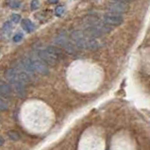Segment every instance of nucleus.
<instances>
[{"instance_id": "3", "label": "nucleus", "mask_w": 150, "mask_h": 150, "mask_svg": "<svg viewBox=\"0 0 150 150\" xmlns=\"http://www.w3.org/2000/svg\"><path fill=\"white\" fill-rule=\"evenodd\" d=\"M20 62L25 68V70L28 71L32 75L39 74V75L45 76V75H48V73H49L48 66L42 61H41L38 57L37 58H34V57L24 58Z\"/></svg>"}, {"instance_id": "6", "label": "nucleus", "mask_w": 150, "mask_h": 150, "mask_svg": "<svg viewBox=\"0 0 150 150\" xmlns=\"http://www.w3.org/2000/svg\"><path fill=\"white\" fill-rule=\"evenodd\" d=\"M107 8L108 11L111 13H115V14H120L125 13V12L127 11L128 7L126 3L124 2H119V1H113L108 4L107 6Z\"/></svg>"}, {"instance_id": "17", "label": "nucleus", "mask_w": 150, "mask_h": 150, "mask_svg": "<svg viewBox=\"0 0 150 150\" xmlns=\"http://www.w3.org/2000/svg\"><path fill=\"white\" fill-rule=\"evenodd\" d=\"M59 0H48V2L50 4H56V3H58Z\"/></svg>"}, {"instance_id": "8", "label": "nucleus", "mask_w": 150, "mask_h": 150, "mask_svg": "<svg viewBox=\"0 0 150 150\" xmlns=\"http://www.w3.org/2000/svg\"><path fill=\"white\" fill-rule=\"evenodd\" d=\"M12 93V90L8 84L0 83V96H3L6 99H8Z\"/></svg>"}, {"instance_id": "12", "label": "nucleus", "mask_w": 150, "mask_h": 150, "mask_svg": "<svg viewBox=\"0 0 150 150\" xmlns=\"http://www.w3.org/2000/svg\"><path fill=\"white\" fill-rule=\"evenodd\" d=\"M63 12H64V8H63V6H58L57 8H56L55 14L57 15V16L61 17L63 14Z\"/></svg>"}, {"instance_id": "9", "label": "nucleus", "mask_w": 150, "mask_h": 150, "mask_svg": "<svg viewBox=\"0 0 150 150\" xmlns=\"http://www.w3.org/2000/svg\"><path fill=\"white\" fill-rule=\"evenodd\" d=\"M21 25H22L24 30L27 31L28 33H31L35 29V25H34V24L29 19H24L21 22Z\"/></svg>"}, {"instance_id": "5", "label": "nucleus", "mask_w": 150, "mask_h": 150, "mask_svg": "<svg viewBox=\"0 0 150 150\" xmlns=\"http://www.w3.org/2000/svg\"><path fill=\"white\" fill-rule=\"evenodd\" d=\"M55 42L69 54H76V51H78V47L74 44V42L71 40V38L63 33L59 34L58 37L55 39Z\"/></svg>"}, {"instance_id": "1", "label": "nucleus", "mask_w": 150, "mask_h": 150, "mask_svg": "<svg viewBox=\"0 0 150 150\" xmlns=\"http://www.w3.org/2000/svg\"><path fill=\"white\" fill-rule=\"evenodd\" d=\"M71 40L78 48L88 49V50H96L100 47V42L96 38L90 36L85 31L75 30L71 33Z\"/></svg>"}, {"instance_id": "2", "label": "nucleus", "mask_w": 150, "mask_h": 150, "mask_svg": "<svg viewBox=\"0 0 150 150\" xmlns=\"http://www.w3.org/2000/svg\"><path fill=\"white\" fill-rule=\"evenodd\" d=\"M37 56L47 66H55L62 58V52L61 49L55 46H46L37 50Z\"/></svg>"}, {"instance_id": "18", "label": "nucleus", "mask_w": 150, "mask_h": 150, "mask_svg": "<svg viewBox=\"0 0 150 150\" xmlns=\"http://www.w3.org/2000/svg\"><path fill=\"white\" fill-rule=\"evenodd\" d=\"M3 144H4V139L2 138L1 136H0V146H1V145H3Z\"/></svg>"}, {"instance_id": "13", "label": "nucleus", "mask_w": 150, "mask_h": 150, "mask_svg": "<svg viewBox=\"0 0 150 150\" xmlns=\"http://www.w3.org/2000/svg\"><path fill=\"white\" fill-rule=\"evenodd\" d=\"M11 22H13V23L17 24V23H19V22H20L21 17H20L19 14H17V13H12L11 16Z\"/></svg>"}, {"instance_id": "7", "label": "nucleus", "mask_w": 150, "mask_h": 150, "mask_svg": "<svg viewBox=\"0 0 150 150\" xmlns=\"http://www.w3.org/2000/svg\"><path fill=\"white\" fill-rule=\"evenodd\" d=\"M103 21H104L106 25L116 27V25H120L124 22V18L120 14L108 12V13L104 14V16H103Z\"/></svg>"}, {"instance_id": "10", "label": "nucleus", "mask_w": 150, "mask_h": 150, "mask_svg": "<svg viewBox=\"0 0 150 150\" xmlns=\"http://www.w3.org/2000/svg\"><path fill=\"white\" fill-rule=\"evenodd\" d=\"M11 30V22H6L5 24L3 25V27H2V34H3V35L7 36V35L10 34Z\"/></svg>"}, {"instance_id": "19", "label": "nucleus", "mask_w": 150, "mask_h": 150, "mask_svg": "<svg viewBox=\"0 0 150 150\" xmlns=\"http://www.w3.org/2000/svg\"><path fill=\"white\" fill-rule=\"evenodd\" d=\"M114 1H119V2H127V1H130V0H114Z\"/></svg>"}, {"instance_id": "14", "label": "nucleus", "mask_w": 150, "mask_h": 150, "mask_svg": "<svg viewBox=\"0 0 150 150\" xmlns=\"http://www.w3.org/2000/svg\"><path fill=\"white\" fill-rule=\"evenodd\" d=\"M30 7H31V10H32V11L37 10V8L40 7V2H39V0H32L31 3H30Z\"/></svg>"}, {"instance_id": "15", "label": "nucleus", "mask_w": 150, "mask_h": 150, "mask_svg": "<svg viewBox=\"0 0 150 150\" xmlns=\"http://www.w3.org/2000/svg\"><path fill=\"white\" fill-rule=\"evenodd\" d=\"M22 39H23V34H21V33L15 34L13 38H12V40H13V42H19L20 41H22Z\"/></svg>"}, {"instance_id": "16", "label": "nucleus", "mask_w": 150, "mask_h": 150, "mask_svg": "<svg viewBox=\"0 0 150 150\" xmlns=\"http://www.w3.org/2000/svg\"><path fill=\"white\" fill-rule=\"evenodd\" d=\"M8 135H10V138L12 139V140H17V139H19V135L15 133V132H10L8 133Z\"/></svg>"}, {"instance_id": "4", "label": "nucleus", "mask_w": 150, "mask_h": 150, "mask_svg": "<svg viewBox=\"0 0 150 150\" xmlns=\"http://www.w3.org/2000/svg\"><path fill=\"white\" fill-rule=\"evenodd\" d=\"M6 78L10 83V86L11 90H13L14 93L20 97H24L25 95V83L19 79V76H17L13 68H10L5 73Z\"/></svg>"}, {"instance_id": "11", "label": "nucleus", "mask_w": 150, "mask_h": 150, "mask_svg": "<svg viewBox=\"0 0 150 150\" xmlns=\"http://www.w3.org/2000/svg\"><path fill=\"white\" fill-rule=\"evenodd\" d=\"M8 104L7 99L0 96V110L4 111V110H8Z\"/></svg>"}]
</instances>
